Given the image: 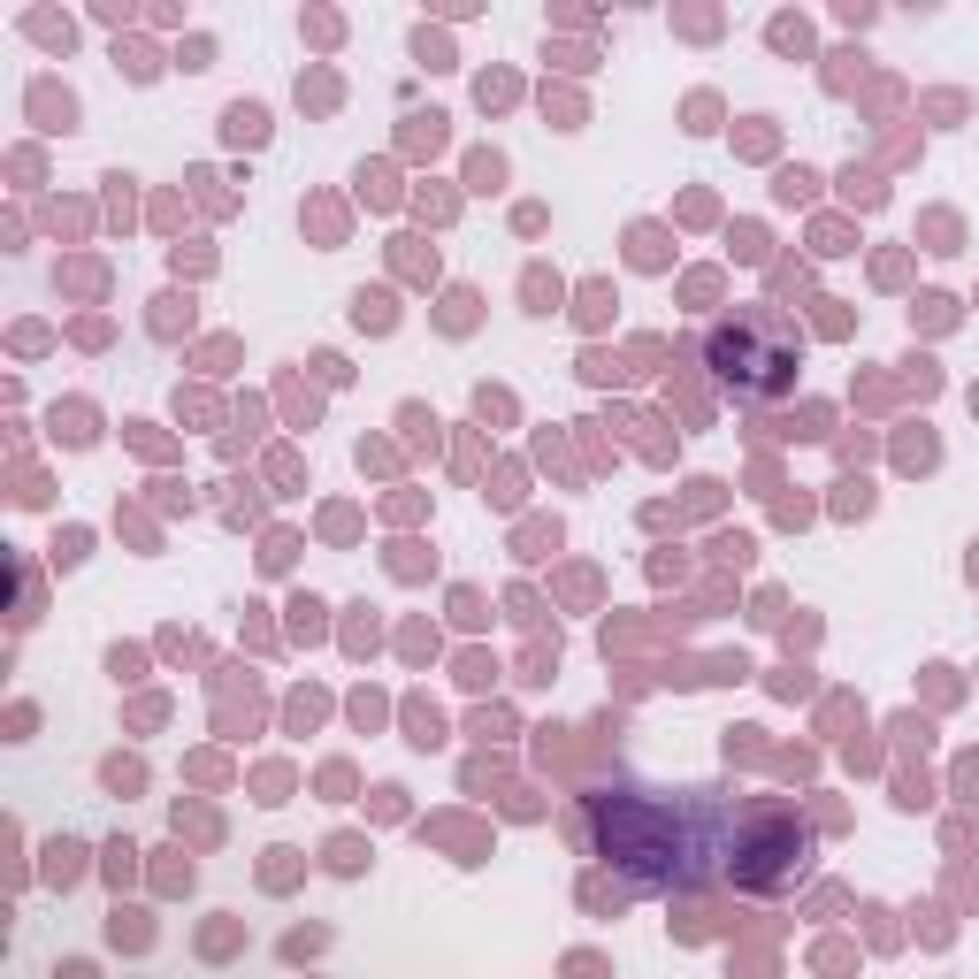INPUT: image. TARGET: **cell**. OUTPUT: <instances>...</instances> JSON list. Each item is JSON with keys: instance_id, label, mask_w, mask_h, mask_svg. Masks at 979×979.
I'll list each match as a JSON object with an SVG mask.
<instances>
[{"instance_id": "cell-1", "label": "cell", "mask_w": 979, "mask_h": 979, "mask_svg": "<svg viewBox=\"0 0 979 979\" xmlns=\"http://www.w3.org/2000/svg\"><path fill=\"white\" fill-rule=\"evenodd\" d=\"M712 360H719V375L735 368V383L742 391H781L788 383V337H781V322H765V314H742L735 329H719L712 337Z\"/></svg>"}]
</instances>
